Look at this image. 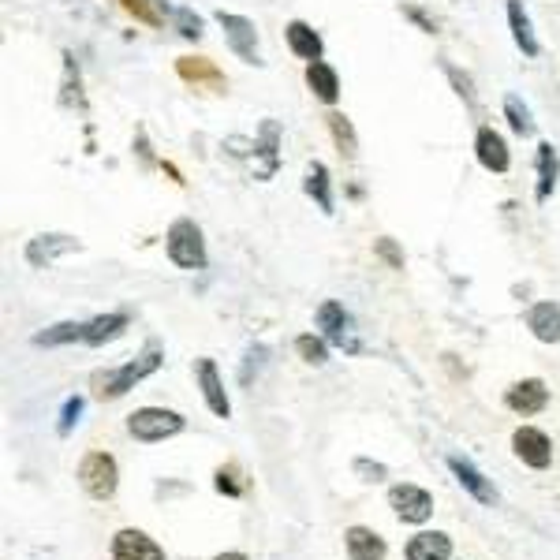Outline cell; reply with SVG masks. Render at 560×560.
Masks as SVG:
<instances>
[{"mask_svg": "<svg viewBox=\"0 0 560 560\" xmlns=\"http://www.w3.org/2000/svg\"><path fill=\"white\" fill-rule=\"evenodd\" d=\"M504 404H508V411H516V415H538V411H546V407H549L546 381H542V378L516 381L512 389L504 392Z\"/></svg>", "mask_w": 560, "mask_h": 560, "instance_id": "obj_13", "label": "cell"}, {"mask_svg": "<svg viewBox=\"0 0 560 560\" xmlns=\"http://www.w3.org/2000/svg\"><path fill=\"white\" fill-rule=\"evenodd\" d=\"M258 150H254V180H269L273 172H277L280 165V124L277 120H262V127H258Z\"/></svg>", "mask_w": 560, "mask_h": 560, "instance_id": "obj_15", "label": "cell"}, {"mask_svg": "<svg viewBox=\"0 0 560 560\" xmlns=\"http://www.w3.org/2000/svg\"><path fill=\"white\" fill-rule=\"evenodd\" d=\"M295 351H299V359L307 366H325L329 363V340H325L322 333H303L295 336Z\"/></svg>", "mask_w": 560, "mask_h": 560, "instance_id": "obj_29", "label": "cell"}, {"mask_svg": "<svg viewBox=\"0 0 560 560\" xmlns=\"http://www.w3.org/2000/svg\"><path fill=\"white\" fill-rule=\"evenodd\" d=\"M161 363H165L161 340H146L135 359H127V363L116 366V370H101V374H94V396H98V400H120V396H127L139 381L157 374Z\"/></svg>", "mask_w": 560, "mask_h": 560, "instance_id": "obj_1", "label": "cell"}, {"mask_svg": "<svg viewBox=\"0 0 560 560\" xmlns=\"http://www.w3.org/2000/svg\"><path fill=\"white\" fill-rule=\"evenodd\" d=\"M195 378H198V389H202V400L210 407L217 419H228L232 415V404H228V392H224V381L217 374V363L213 359H198L195 363Z\"/></svg>", "mask_w": 560, "mask_h": 560, "instance_id": "obj_14", "label": "cell"}, {"mask_svg": "<svg viewBox=\"0 0 560 560\" xmlns=\"http://www.w3.org/2000/svg\"><path fill=\"white\" fill-rule=\"evenodd\" d=\"M83 251V243L68 232H42V236H34L27 243V266L34 269H49L56 258H64V254H75Z\"/></svg>", "mask_w": 560, "mask_h": 560, "instance_id": "obj_7", "label": "cell"}, {"mask_svg": "<svg viewBox=\"0 0 560 560\" xmlns=\"http://www.w3.org/2000/svg\"><path fill=\"white\" fill-rule=\"evenodd\" d=\"M183 426H187V419L180 411H168V407H139V411L127 415V434L142 445H157L165 437L183 434Z\"/></svg>", "mask_w": 560, "mask_h": 560, "instance_id": "obj_3", "label": "cell"}, {"mask_svg": "<svg viewBox=\"0 0 560 560\" xmlns=\"http://www.w3.org/2000/svg\"><path fill=\"white\" fill-rule=\"evenodd\" d=\"M303 191H307V198H314V206H318L325 217H333V213H336L333 176H329V168H325L322 161H310V165H307V176H303Z\"/></svg>", "mask_w": 560, "mask_h": 560, "instance_id": "obj_19", "label": "cell"}, {"mask_svg": "<svg viewBox=\"0 0 560 560\" xmlns=\"http://www.w3.org/2000/svg\"><path fill=\"white\" fill-rule=\"evenodd\" d=\"M112 560H165V549L146 531L124 527V531L112 534Z\"/></svg>", "mask_w": 560, "mask_h": 560, "instance_id": "obj_12", "label": "cell"}, {"mask_svg": "<svg viewBox=\"0 0 560 560\" xmlns=\"http://www.w3.org/2000/svg\"><path fill=\"white\" fill-rule=\"evenodd\" d=\"M355 475H363V482H381L389 475L385 463H370V460H355Z\"/></svg>", "mask_w": 560, "mask_h": 560, "instance_id": "obj_38", "label": "cell"}, {"mask_svg": "<svg viewBox=\"0 0 560 560\" xmlns=\"http://www.w3.org/2000/svg\"><path fill=\"white\" fill-rule=\"evenodd\" d=\"M504 120H508V127L516 131L519 139H527V135H534L531 109H527V105H523V101H519L516 94H508V98H504Z\"/></svg>", "mask_w": 560, "mask_h": 560, "instance_id": "obj_30", "label": "cell"}, {"mask_svg": "<svg viewBox=\"0 0 560 560\" xmlns=\"http://www.w3.org/2000/svg\"><path fill=\"white\" fill-rule=\"evenodd\" d=\"M448 471L456 475V482H460L463 490L471 493L478 504H493L497 501V490H493V482L482 471H478L471 460H463V456H448Z\"/></svg>", "mask_w": 560, "mask_h": 560, "instance_id": "obj_16", "label": "cell"}, {"mask_svg": "<svg viewBox=\"0 0 560 560\" xmlns=\"http://www.w3.org/2000/svg\"><path fill=\"white\" fill-rule=\"evenodd\" d=\"M83 407H86L83 396H68V400H64V407H60V422H56V434L68 437L71 430L79 426V419H83Z\"/></svg>", "mask_w": 560, "mask_h": 560, "instance_id": "obj_33", "label": "cell"}, {"mask_svg": "<svg viewBox=\"0 0 560 560\" xmlns=\"http://www.w3.org/2000/svg\"><path fill=\"white\" fill-rule=\"evenodd\" d=\"M213 560H247L243 553H221V557H213Z\"/></svg>", "mask_w": 560, "mask_h": 560, "instance_id": "obj_40", "label": "cell"}, {"mask_svg": "<svg viewBox=\"0 0 560 560\" xmlns=\"http://www.w3.org/2000/svg\"><path fill=\"white\" fill-rule=\"evenodd\" d=\"M407 560H452V538L441 531H422L404 546Z\"/></svg>", "mask_w": 560, "mask_h": 560, "instance_id": "obj_25", "label": "cell"}, {"mask_svg": "<svg viewBox=\"0 0 560 560\" xmlns=\"http://www.w3.org/2000/svg\"><path fill=\"white\" fill-rule=\"evenodd\" d=\"M266 355H269V348H262V344H254V348L247 351V363H243V370H239V378L251 381V370L258 374V370H262V363H266Z\"/></svg>", "mask_w": 560, "mask_h": 560, "instance_id": "obj_36", "label": "cell"}, {"mask_svg": "<svg viewBox=\"0 0 560 560\" xmlns=\"http://www.w3.org/2000/svg\"><path fill=\"white\" fill-rule=\"evenodd\" d=\"M116 4H120L135 23H142V27H165V12H168L165 0H116Z\"/></svg>", "mask_w": 560, "mask_h": 560, "instance_id": "obj_28", "label": "cell"}, {"mask_svg": "<svg viewBox=\"0 0 560 560\" xmlns=\"http://www.w3.org/2000/svg\"><path fill=\"white\" fill-rule=\"evenodd\" d=\"M389 508L396 512V519L404 523H426L434 516V497L422 490V486H411V482H400L389 490Z\"/></svg>", "mask_w": 560, "mask_h": 560, "instance_id": "obj_6", "label": "cell"}, {"mask_svg": "<svg viewBox=\"0 0 560 560\" xmlns=\"http://www.w3.org/2000/svg\"><path fill=\"white\" fill-rule=\"evenodd\" d=\"M445 75L452 79V86H456V94H460L467 105H475V86H471V75H463L460 68H452V64H445Z\"/></svg>", "mask_w": 560, "mask_h": 560, "instance_id": "obj_35", "label": "cell"}, {"mask_svg": "<svg viewBox=\"0 0 560 560\" xmlns=\"http://www.w3.org/2000/svg\"><path fill=\"white\" fill-rule=\"evenodd\" d=\"M512 452L527 467H534V471H546L549 463H553V441H549V434L534 430V426H519L516 434H512Z\"/></svg>", "mask_w": 560, "mask_h": 560, "instance_id": "obj_11", "label": "cell"}, {"mask_svg": "<svg viewBox=\"0 0 560 560\" xmlns=\"http://www.w3.org/2000/svg\"><path fill=\"white\" fill-rule=\"evenodd\" d=\"M325 127H329V135H333L340 157L355 161V157H359V139H355V127H351L348 116H344V112H329V116H325Z\"/></svg>", "mask_w": 560, "mask_h": 560, "instance_id": "obj_26", "label": "cell"}, {"mask_svg": "<svg viewBox=\"0 0 560 560\" xmlns=\"http://www.w3.org/2000/svg\"><path fill=\"white\" fill-rule=\"evenodd\" d=\"M165 251L168 262L176 269H187V273L206 269V236H202V228L191 217H176V221L168 224Z\"/></svg>", "mask_w": 560, "mask_h": 560, "instance_id": "obj_2", "label": "cell"}, {"mask_svg": "<svg viewBox=\"0 0 560 560\" xmlns=\"http://www.w3.org/2000/svg\"><path fill=\"white\" fill-rule=\"evenodd\" d=\"M314 322H318V329H322V336L329 344H336V348H344V351H359V340L351 336V322H348L344 303L325 299L322 307H318V314H314Z\"/></svg>", "mask_w": 560, "mask_h": 560, "instance_id": "obj_8", "label": "cell"}, {"mask_svg": "<svg viewBox=\"0 0 560 560\" xmlns=\"http://www.w3.org/2000/svg\"><path fill=\"white\" fill-rule=\"evenodd\" d=\"M213 486L224 497H243L247 493V478H243V471H239L236 463H224V467H217V475H213Z\"/></svg>", "mask_w": 560, "mask_h": 560, "instance_id": "obj_31", "label": "cell"}, {"mask_svg": "<svg viewBox=\"0 0 560 560\" xmlns=\"http://www.w3.org/2000/svg\"><path fill=\"white\" fill-rule=\"evenodd\" d=\"M475 157H478V165L486 168V172H497V176H504V172L512 168V150H508V142H504L501 131H497V127H490V124L478 127Z\"/></svg>", "mask_w": 560, "mask_h": 560, "instance_id": "obj_10", "label": "cell"}, {"mask_svg": "<svg viewBox=\"0 0 560 560\" xmlns=\"http://www.w3.org/2000/svg\"><path fill=\"white\" fill-rule=\"evenodd\" d=\"M176 75H180L183 83H191L195 90H210V94H224V71L213 64L210 56H180L176 60Z\"/></svg>", "mask_w": 560, "mask_h": 560, "instance_id": "obj_9", "label": "cell"}, {"mask_svg": "<svg viewBox=\"0 0 560 560\" xmlns=\"http://www.w3.org/2000/svg\"><path fill=\"white\" fill-rule=\"evenodd\" d=\"M307 86H310V94L322 101V105H329L333 109L336 101H340V75H336L333 64H325V60H310L307 64Z\"/></svg>", "mask_w": 560, "mask_h": 560, "instance_id": "obj_21", "label": "cell"}, {"mask_svg": "<svg viewBox=\"0 0 560 560\" xmlns=\"http://www.w3.org/2000/svg\"><path fill=\"white\" fill-rule=\"evenodd\" d=\"M374 254H378L389 269H404V251L396 247V239H389V236L374 239Z\"/></svg>", "mask_w": 560, "mask_h": 560, "instance_id": "obj_34", "label": "cell"}, {"mask_svg": "<svg viewBox=\"0 0 560 560\" xmlns=\"http://www.w3.org/2000/svg\"><path fill=\"white\" fill-rule=\"evenodd\" d=\"M127 325H131V318H127L124 310H112V314H98L94 322H86L83 344H90V348L112 344V340H120V336L127 333Z\"/></svg>", "mask_w": 560, "mask_h": 560, "instance_id": "obj_22", "label": "cell"}, {"mask_svg": "<svg viewBox=\"0 0 560 560\" xmlns=\"http://www.w3.org/2000/svg\"><path fill=\"white\" fill-rule=\"evenodd\" d=\"M284 42H288V49H292L299 60H322L325 53V42L322 34L310 27V23H303V19H292L288 27H284Z\"/></svg>", "mask_w": 560, "mask_h": 560, "instance_id": "obj_18", "label": "cell"}, {"mask_svg": "<svg viewBox=\"0 0 560 560\" xmlns=\"http://www.w3.org/2000/svg\"><path fill=\"white\" fill-rule=\"evenodd\" d=\"M217 23L224 30V42L228 49L243 60V64H262V53H258V27H254V19L247 15H236V12H217Z\"/></svg>", "mask_w": 560, "mask_h": 560, "instance_id": "obj_5", "label": "cell"}, {"mask_svg": "<svg viewBox=\"0 0 560 560\" xmlns=\"http://www.w3.org/2000/svg\"><path fill=\"white\" fill-rule=\"evenodd\" d=\"M508 27H512V42L523 56H538L542 45H538V34L531 27V15L523 8V0H508Z\"/></svg>", "mask_w": 560, "mask_h": 560, "instance_id": "obj_24", "label": "cell"}, {"mask_svg": "<svg viewBox=\"0 0 560 560\" xmlns=\"http://www.w3.org/2000/svg\"><path fill=\"white\" fill-rule=\"evenodd\" d=\"M527 329L534 333V340L542 344H560V303L542 299L527 310Z\"/></svg>", "mask_w": 560, "mask_h": 560, "instance_id": "obj_20", "label": "cell"}, {"mask_svg": "<svg viewBox=\"0 0 560 560\" xmlns=\"http://www.w3.org/2000/svg\"><path fill=\"white\" fill-rule=\"evenodd\" d=\"M116 478H120V471H116L112 452H86L83 463H79V486L94 501H109L116 493Z\"/></svg>", "mask_w": 560, "mask_h": 560, "instance_id": "obj_4", "label": "cell"}, {"mask_svg": "<svg viewBox=\"0 0 560 560\" xmlns=\"http://www.w3.org/2000/svg\"><path fill=\"white\" fill-rule=\"evenodd\" d=\"M344 549H348L351 560H385V538L370 527H348L344 531Z\"/></svg>", "mask_w": 560, "mask_h": 560, "instance_id": "obj_23", "label": "cell"}, {"mask_svg": "<svg viewBox=\"0 0 560 560\" xmlns=\"http://www.w3.org/2000/svg\"><path fill=\"white\" fill-rule=\"evenodd\" d=\"M135 150H139L142 165L154 168V154H150V139H146V131H139V135H135Z\"/></svg>", "mask_w": 560, "mask_h": 560, "instance_id": "obj_39", "label": "cell"}, {"mask_svg": "<svg viewBox=\"0 0 560 560\" xmlns=\"http://www.w3.org/2000/svg\"><path fill=\"white\" fill-rule=\"evenodd\" d=\"M172 23H176V34H180L183 42H198L202 38V15L195 8H176Z\"/></svg>", "mask_w": 560, "mask_h": 560, "instance_id": "obj_32", "label": "cell"}, {"mask_svg": "<svg viewBox=\"0 0 560 560\" xmlns=\"http://www.w3.org/2000/svg\"><path fill=\"white\" fill-rule=\"evenodd\" d=\"M83 329L86 322H56L42 333L30 336V344L34 348H60V344H75V340H83Z\"/></svg>", "mask_w": 560, "mask_h": 560, "instance_id": "obj_27", "label": "cell"}, {"mask_svg": "<svg viewBox=\"0 0 560 560\" xmlns=\"http://www.w3.org/2000/svg\"><path fill=\"white\" fill-rule=\"evenodd\" d=\"M534 165H538V183H534V198L538 202H549V195L557 191L560 180V154L553 142H538V154H534Z\"/></svg>", "mask_w": 560, "mask_h": 560, "instance_id": "obj_17", "label": "cell"}, {"mask_svg": "<svg viewBox=\"0 0 560 560\" xmlns=\"http://www.w3.org/2000/svg\"><path fill=\"white\" fill-rule=\"evenodd\" d=\"M404 15L422 30V34H437V23L426 12H422V8H415V4H404Z\"/></svg>", "mask_w": 560, "mask_h": 560, "instance_id": "obj_37", "label": "cell"}]
</instances>
